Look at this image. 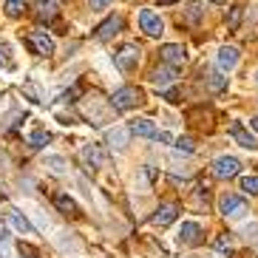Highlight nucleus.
I'll list each match as a JSON object with an SVG mask.
<instances>
[{"mask_svg": "<svg viewBox=\"0 0 258 258\" xmlns=\"http://www.w3.org/2000/svg\"><path fill=\"white\" fill-rule=\"evenodd\" d=\"M31 48H34V54H40V57H51L54 54V40L48 37L43 29H34L29 31V40H26Z\"/></svg>", "mask_w": 258, "mask_h": 258, "instance_id": "nucleus-3", "label": "nucleus"}, {"mask_svg": "<svg viewBox=\"0 0 258 258\" xmlns=\"http://www.w3.org/2000/svg\"><path fill=\"white\" fill-rule=\"evenodd\" d=\"M6 221L12 224L15 230H20V233H26V235H34V227H31V221L26 219L23 213H17V210H9L6 213Z\"/></svg>", "mask_w": 258, "mask_h": 258, "instance_id": "nucleus-15", "label": "nucleus"}, {"mask_svg": "<svg viewBox=\"0 0 258 258\" xmlns=\"http://www.w3.org/2000/svg\"><path fill=\"white\" fill-rule=\"evenodd\" d=\"M176 216H179V207L167 202V205H162L159 210H156L153 224H156V227H167V224H173V221H176Z\"/></svg>", "mask_w": 258, "mask_h": 258, "instance_id": "nucleus-12", "label": "nucleus"}, {"mask_svg": "<svg viewBox=\"0 0 258 258\" xmlns=\"http://www.w3.org/2000/svg\"><path fill=\"white\" fill-rule=\"evenodd\" d=\"M128 131H131V134H137V137H145V139H156V134H159L151 119H134Z\"/></svg>", "mask_w": 258, "mask_h": 258, "instance_id": "nucleus-14", "label": "nucleus"}, {"mask_svg": "<svg viewBox=\"0 0 258 258\" xmlns=\"http://www.w3.org/2000/svg\"><path fill=\"white\" fill-rule=\"evenodd\" d=\"M139 26H142L145 34H151V37H159L162 31H165V23H162V17L151 9H142L139 12Z\"/></svg>", "mask_w": 258, "mask_h": 258, "instance_id": "nucleus-5", "label": "nucleus"}, {"mask_svg": "<svg viewBox=\"0 0 258 258\" xmlns=\"http://www.w3.org/2000/svg\"><path fill=\"white\" fill-rule=\"evenodd\" d=\"M83 162H85L88 170H99L102 162H105V156H102V151H99L97 145H85L83 148Z\"/></svg>", "mask_w": 258, "mask_h": 258, "instance_id": "nucleus-13", "label": "nucleus"}, {"mask_svg": "<svg viewBox=\"0 0 258 258\" xmlns=\"http://www.w3.org/2000/svg\"><path fill=\"white\" fill-rule=\"evenodd\" d=\"M159 57H162V62H165V66H170V69H176V66H182V62L187 60V51H184V46H176V43H167V46H162Z\"/></svg>", "mask_w": 258, "mask_h": 258, "instance_id": "nucleus-6", "label": "nucleus"}, {"mask_svg": "<svg viewBox=\"0 0 258 258\" xmlns=\"http://www.w3.org/2000/svg\"><path fill=\"white\" fill-rule=\"evenodd\" d=\"M238 173H241V162L235 159V156H219V159H213V176L216 179H235Z\"/></svg>", "mask_w": 258, "mask_h": 258, "instance_id": "nucleus-2", "label": "nucleus"}, {"mask_svg": "<svg viewBox=\"0 0 258 258\" xmlns=\"http://www.w3.org/2000/svg\"><path fill=\"white\" fill-rule=\"evenodd\" d=\"M241 190L250 193V196H255L258 193V176H241Z\"/></svg>", "mask_w": 258, "mask_h": 258, "instance_id": "nucleus-26", "label": "nucleus"}, {"mask_svg": "<svg viewBox=\"0 0 258 258\" xmlns=\"http://www.w3.org/2000/svg\"><path fill=\"white\" fill-rule=\"evenodd\" d=\"M114 62L119 71H134L139 66V46H122L114 54Z\"/></svg>", "mask_w": 258, "mask_h": 258, "instance_id": "nucleus-4", "label": "nucleus"}, {"mask_svg": "<svg viewBox=\"0 0 258 258\" xmlns=\"http://www.w3.org/2000/svg\"><path fill=\"white\" fill-rule=\"evenodd\" d=\"M230 137L241 145V148H247V151H255V148H258V139L252 137L247 128H244L241 122H233V125H230Z\"/></svg>", "mask_w": 258, "mask_h": 258, "instance_id": "nucleus-7", "label": "nucleus"}, {"mask_svg": "<svg viewBox=\"0 0 258 258\" xmlns=\"http://www.w3.org/2000/svg\"><path fill=\"white\" fill-rule=\"evenodd\" d=\"M142 88H134V85H125V88H119V91H114V97H111V102H114L116 111H131V108H137L139 102H142Z\"/></svg>", "mask_w": 258, "mask_h": 258, "instance_id": "nucleus-1", "label": "nucleus"}, {"mask_svg": "<svg viewBox=\"0 0 258 258\" xmlns=\"http://www.w3.org/2000/svg\"><path fill=\"white\" fill-rule=\"evenodd\" d=\"M207 85H210V91H224V88H227V77L221 74V71H210Z\"/></svg>", "mask_w": 258, "mask_h": 258, "instance_id": "nucleus-21", "label": "nucleus"}, {"mask_svg": "<svg viewBox=\"0 0 258 258\" xmlns=\"http://www.w3.org/2000/svg\"><path fill=\"white\" fill-rule=\"evenodd\" d=\"M250 125H252V131H258V116H255V119H250Z\"/></svg>", "mask_w": 258, "mask_h": 258, "instance_id": "nucleus-30", "label": "nucleus"}, {"mask_svg": "<svg viewBox=\"0 0 258 258\" xmlns=\"http://www.w3.org/2000/svg\"><path fill=\"white\" fill-rule=\"evenodd\" d=\"M151 80L162 88V85H167V83H173V80H176V71L170 69V66H162V69H153Z\"/></svg>", "mask_w": 258, "mask_h": 258, "instance_id": "nucleus-19", "label": "nucleus"}, {"mask_svg": "<svg viewBox=\"0 0 258 258\" xmlns=\"http://www.w3.org/2000/svg\"><path fill=\"white\" fill-rule=\"evenodd\" d=\"M108 6H111V0H88V9L91 12H105Z\"/></svg>", "mask_w": 258, "mask_h": 258, "instance_id": "nucleus-28", "label": "nucleus"}, {"mask_svg": "<svg viewBox=\"0 0 258 258\" xmlns=\"http://www.w3.org/2000/svg\"><path fill=\"white\" fill-rule=\"evenodd\" d=\"M48 142H51V134H48V131H34V134L29 137L31 148H46Z\"/></svg>", "mask_w": 258, "mask_h": 258, "instance_id": "nucleus-22", "label": "nucleus"}, {"mask_svg": "<svg viewBox=\"0 0 258 258\" xmlns=\"http://www.w3.org/2000/svg\"><path fill=\"white\" fill-rule=\"evenodd\" d=\"M46 167L51 170V173L62 176L66 173V159H62V156H46Z\"/></svg>", "mask_w": 258, "mask_h": 258, "instance_id": "nucleus-23", "label": "nucleus"}, {"mask_svg": "<svg viewBox=\"0 0 258 258\" xmlns=\"http://www.w3.org/2000/svg\"><path fill=\"white\" fill-rule=\"evenodd\" d=\"M213 3H227V0H213Z\"/></svg>", "mask_w": 258, "mask_h": 258, "instance_id": "nucleus-31", "label": "nucleus"}, {"mask_svg": "<svg viewBox=\"0 0 258 258\" xmlns=\"http://www.w3.org/2000/svg\"><path fill=\"white\" fill-rule=\"evenodd\" d=\"M238 60H241L238 48H233V46L219 48V71H221V74H224V71H233L235 66H238Z\"/></svg>", "mask_w": 258, "mask_h": 258, "instance_id": "nucleus-10", "label": "nucleus"}, {"mask_svg": "<svg viewBox=\"0 0 258 258\" xmlns=\"http://www.w3.org/2000/svg\"><path fill=\"white\" fill-rule=\"evenodd\" d=\"M159 6H170V3H176V0H156Z\"/></svg>", "mask_w": 258, "mask_h": 258, "instance_id": "nucleus-29", "label": "nucleus"}, {"mask_svg": "<svg viewBox=\"0 0 258 258\" xmlns=\"http://www.w3.org/2000/svg\"><path fill=\"white\" fill-rule=\"evenodd\" d=\"M128 137H131L128 128H114V131H108V145L116 148V151H125L128 148Z\"/></svg>", "mask_w": 258, "mask_h": 258, "instance_id": "nucleus-17", "label": "nucleus"}, {"mask_svg": "<svg viewBox=\"0 0 258 258\" xmlns=\"http://www.w3.org/2000/svg\"><path fill=\"white\" fill-rule=\"evenodd\" d=\"M176 148H179V151H184V153L196 151V145H193V139H190V137H179V139H176Z\"/></svg>", "mask_w": 258, "mask_h": 258, "instance_id": "nucleus-27", "label": "nucleus"}, {"mask_svg": "<svg viewBox=\"0 0 258 258\" xmlns=\"http://www.w3.org/2000/svg\"><path fill=\"white\" fill-rule=\"evenodd\" d=\"M54 207H57L62 216H71V219L80 216V205H77L71 196H66V193H57V196H54Z\"/></svg>", "mask_w": 258, "mask_h": 258, "instance_id": "nucleus-11", "label": "nucleus"}, {"mask_svg": "<svg viewBox=\"0 0 258 258\" xmlns=\"http://www.w3.org/2000/svg\"><path fill=\"white\" fill-rule=\"evenodd\" d=\"M241 15H244L241 6H233V9H230V17H227V29H230V31L238 29V23H241Z\"/></svg>", "mask_w": 258, "mask_h": 258, "instance_id": "nucleus-25", "label": "nucleus"}, {"mask_svg": "<svg viewBox=\"0 0 258 258\" xmlns=\"http://www.w3.org/2000/svg\"><path fill=\"white\" fill-rule=\"evenodd\" d=\"M187 17L193 20V23H199V20L205 17V9H202V3H199V0H190V3H187Z\"/></svg>", "mask_w": 258, "mask_h": 258, "instance_id": "nucleus-24", "label": "nucleus"}, {"mask_svg": "<svg viewBox=\"0 0 258 258\" xmlns=\"http://www.w3.org/2000/svg\"><path fill=\"white\" fill-rule=\"evenodd\" d=\"M219 207H221V213H224V216H241V213L247 210V202H244L241 196L224 193V196H221V202H219Z\"/></svg>", "mask_w": 258, "mask_h": 258, "instance_id": "nucleus-8", "label": "nucleus"}, {"mask_svg": "<svg viewBox=\"0 0 258 258\" xmlns=\"http://www.w3.org/2000/svg\"><path fill=\"white\" fill-rule=\"evenodd\" d=\"M6 15L9 17H20L26 12V9H29V0H6Z\"/></svg>", "mask_w": 258, "mask_h": 258, "instance_id": "nucleus-20", "label": "nucleus"}, {"mask_svg": "<svg viewBox=\"0 0 258 258\" xmlns=\"http://www.w3.org/2000/svg\"><path fill=\"white\" fill-rule=\"evenodd\" d=\"M199 235H202V227L196 221H184L182 230H179V241L182 244H199Z\"/></svg>", "mask_w": 258, "mask_h": 258, "instance_id": "nucleus-16", "label": "nucleus"}, {"mask_svg": "<svg viewBox=\"0 0 258 258\" xmlns=\"http://www.w3.org/2000/svg\"><path fill=\"white\" fill-rule=\"evenodd\" d=\"M57 17V3L54 0H37V20L40 23H51Z\"/></svg>", "mask_w": 258, "mask_h": 258, "instance_id": "nucleus-18", "label": "nucleus"}, {"mask_svg": "<svg viewBox=\"0 0 258 258\" xmlns=\"http://www.w3.org/2000/svg\"><path fill=\"white\" fill-rule=\"evenodd\" d=\"M119 29H122V17H119V15H114V17H108L105 23H99V26H97L94 37L105 43V40H111L114 34H119Z\"/></svg>", "mask_w": 258, "mask_h": 258, "instance_id": "nucleus-9", "label": "nucleus"}]
</instances>
